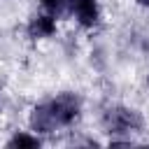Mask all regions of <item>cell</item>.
Returning <instances> with one entry per match:
<instances>
[{
  "label": "cell",
  "mask_w": 149,
  "mask_h": 149,
  "mask_svg": "<svg viewBox=\"0 0 149 149\" xmlns=\"http://www.w3.org/2000/svg\"><path fill=\"white\" fill-rule=\"evenodd\" d=\"M102 126L114 137L116 135L130 137L133 133H137L142 128V116H140L137 109H130V107H123V105H112L102 114Z\"/></svg>",
  "instance_id": "obj_1"
},
{
  "label": "cell",
  "mask_w": 149,
  "mask_h": 149,
  "mask_svg": "<svg viewBox=\"0 0 149 149\" xmlns=\"http://www.w3.org/2000/svg\"><path fill=\"white\" fill-rule=\"evenodd\" d=\"M51 109H54V116L58 121V128H65V126H72L77 119H79V112H81V100L77 93H70V91H63L58 93L54 100H49Z\"/></svg>",
  "instance_id": "obj_2"
},
{
  "label": "cell",
  "mask_w": 149,
  "mask_h": 149,
  "mask_svg": "<svg viewBox=\"0 0 149 149\" xmlns=\"http://www.w3.org/2000/svg\"><path fill=\"white\" fill-rule=\"evenodd\" d=\"M28 126H30V130L37 133V135L54 133V130L58 128V121H56V116H54L51 105H49V102L35 105V107L30 109V114H28Z\"/></svg>",
  "instance_id": "obj_3"
},
{
  "label": "cell",
  "mask_w": 149,
  "mask_h": 149,
  "mask_svg": "<svg viewBox=\"0 0 149 149\" xmlns=\"http://www.w3.org/2000/svg\"><path fill=\"white\" fill-rule=\"evenodd\" d=\"M70 14L77 19L81 28H93L100 21V5L98 0H72Z\"/></svg>",
  "instance_id": "obj_4"
},
{
  "label": "cell",
  "mask_w": 149,
  "mask_h": 149,
  "mask_svg": "<svg viewBox=\"0 0 149 149\" xmlns=\"http://www.w3.org/2000/svg\"><path fill=\"white\" fill-rule=\"evenodd\" d=\"M26 30H28V35H30L33 40H47V37L56 35V16L49 14V12L35 14V16L28 21Z\"/></svg>",
  "instance_id": "obj_5"
},
{
  "label": "cell",
  "mask_w": 149,
  "mask_h": 149,
  "mask_svg": "<svg viewBox=\"0 0 149 149\" xmlns=\"http://www.w3.org/2000/svg\"><path fill=\"white\" fill-rule=\"evenodd\" d=\"M42 144V140L37 137V133H14L12 137H9V142H7V147H40Z\"/></svg>",
  "instance_id": "obj_6"
},
{
  "label": "cell",
  "mask_w": 149,
  "mask_h": 149,
  "mask_svg": "<svg viewBox=\"0 0 149 149\" xmlns=\"http://www.w3.org/2000/svg\"><path fill=\"white\" fill-rule=\"evenodd\" d=\"M40 5L44 7V12H49V14H54V16H61V14L70 12L72 0H40Z\"/></svg>",
  "instance_id": "obj_7"
},
{
  "label": "cell",
  "mask_w": 149,
  "mask_h": 149,
  "mask_svg": "<svg viewBox=\"0 0 149 149\" xmlns=\"http://www.w3.org/2000/svg\"><path fill=\"white\" fill-rule=\"evenodd\" d=\"M135 2H137L140 7H147V9H149V0H135Z\"/></svg>",
  "instance_id": "obj_8"
},
{
  "label": "cell",
  "mask_w": 149,
  "mask_h": 149,
  "mask_svg": "<svg viewBox=\"0 0 149 149\" xmlns=\"http://www.w3.org/2000/svg\"><path fill=\"white\" fill-rule=\"evenodd\" d=\"M147 86H149V72H147Z\"/></svg>",
  "instance_id": "obj_9"
}]
</instances>
